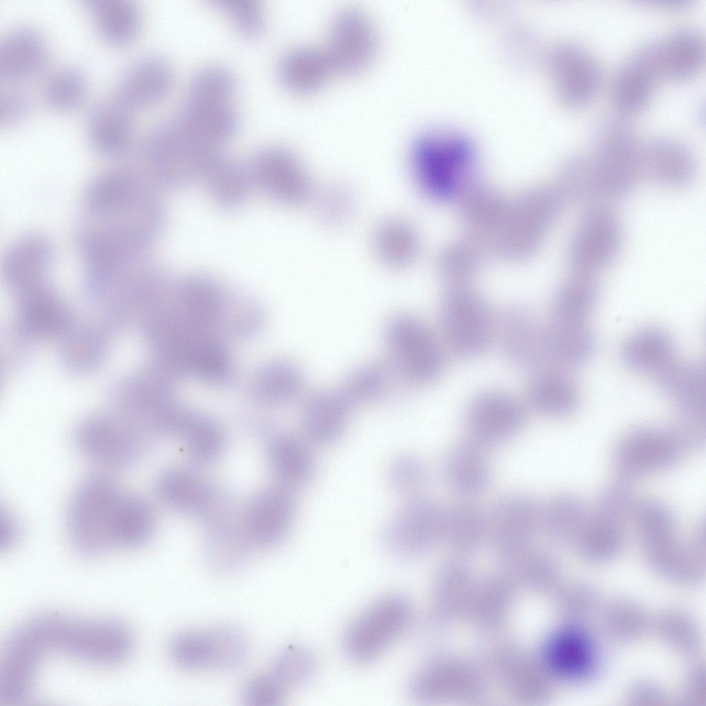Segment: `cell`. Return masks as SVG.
Wrapping results in <instances>:
<instances>
[{"instance_id": "6da1fadb", "label": "cell", "mask_w": 706, "mask_h": 706, "mask_svg": "<svg viewBox=\"0 0 706 706\" xmlns=\"http://www.w3.org/2000/svg\"><path fill=\"white\" fill-rule=\"evenodd\" d=\"M67 532L80 554L96 556L148 543L156 520L150 504L111 476L92 474L76 488L67 512Z\"/></svg>"}, {"instance_id": "7a4b0ae2", "label": "cell", "mask_w": 706, "mask_h": 706, "mask_svg": "<svg viewBox=\"0 0 706 706\" xmlns=\"http://www.w3.org/2000/svg\"><path fill=\"white\" fill-rule=\"evenodd\" d=\"M165 212L151 186L130 196L83 209L76 230L86 264L140 258L163 228Z\"/></svg>"}, {"instance_id": "3957f363", "label": "cell", "mask_w": 706, "mask_h": 706, "mask_svg": "<svg viewBox=\"0 0 706 706\" xmlns=\"http://www.w3.org/2000/svg\"><path fill=\"white\" fill-rule=\"evenodd\" d=\"M218 145L199 137L175 117L155 127L147 137L143 157L153 183L179 189L203 176L221 152Z\"/></svg>"}, {"instance_id": "277c9868", "label": "cell", "mask_w": 706, "mask_h": 706, "mask_svg": "<svg viewBox=\"0 0 706 706\" xmlns=\"http://www.w3.org/2000/svg\"><path fill=\"white\" fill-rule=\"evenodd\" d=\"M475 159V149L464 134L435 128L412 143L410 168L416 184L434 200L450 199L462 188Z\"/></svg>"}, {"instance_id": "5b68a950", "label": "cell", "mask_w": 706, "mask_h": 706, "mask_svg": "<svg viewBox=\"0 0 706 706\" xmlns=\"http://www.w3.org/2000/svg\"><path fill=\"white\" fill-rule=\"evenodd\" d=\"M46 638L50 653L100 667L122 663L133 648L130 632L120 622L110 619L48 614Z\"/></svg>"}, {"instance_id": "8992f818", "label": "cell", "mask_w": 706, "mask_h": 706, "mask_svg": "<svg viewBox=\"0 0 706 706\" xmlns=\"http://www.w3.org/2000/svg\"><path fill=\"white\" fill-rule=\"evenodd\" d=\"M593 156L603 197L622 198L636 188L642 173V144L621 115L603 119L593 132Z\"/></svg>"}, {"instance_id": "52a82bcc", "label": "cell", "mask_w": 706, "mask_h": 706, "mask_svg": "<svg viewBox=\"0 0 706 706\" xmlns=\"http://www.w3.org/2000/svg\"><path fill=\"white\" fill-rule=\"evenodd\" d=\"M393 370L407 383L425 385L441 374L445 356L432 329L419 318L397 314L387 321L383 331Z\"/></svg>"}, {"instance_id": "ba28073f", "label": "cell", "mask_w": 706, "mask_h": 706, "mask_svg": "<svg viewBox=\"0 0 706 706\" xmlns=\"http://www.w3.org/2000/svg\"><path fill=\"white\" fill-rule=\"evenodd\" d=\"M440 319L446 343L462 359H473L485 352L496 334V316L481 294L454 285L444 294Z\"/></svg>"}, {"instance_id": "9c48e42d", "label": "cell", "mask_w": 706, "mask_h": 706, "mask_svg": "<svg viewBox=\"0 0 706 706\" xmlns=\"http://www.w3.org/2000/svg\"><path fill=\"white\" fill-rule=\"evenodd\" d=\"M411 608L398 594L385 596L359 614L346 627L343 649L359 663L372 662L382 656L405 630Z\"/></svg>"}, {"instance_id": "30bf717a", "label": "cell", "mask_w": 706, "mask_h": 706, "mask_svg": "<svg viewBox=\"0 0 706 706\" xmlns=\"http://www.w3.org/2000/svg\"><path fill=\"white\" fill-rule=\"evenodd\" d=\"M148 438L118 414L90 416L78 425L74 435V444L84 456L112 470L134 466L145 453Z\"/></svg>"}, {"instance_id": "8fae6325", "label": "cell", "mask_w": 706, "mask_h": 706, "mask_svg": "<svg viewBox=\"0 0 706 706\" xmlns=\"http://www.w3.org/2000/svg\"><path fill=\"white\" fill-rule=\"evenodd\" d=\"M168 652L174 663L187 671H229L244 663L249 645L239 629L218 627L180 632L171 639Z\"/></svg>"}, {"instance_id": "7c38bea8", "label": "cell", "mask_w": 706, "mask_h": 706, "mask_svg": "<svg viewBox=\"0 0 706 706\" xmlns=\"http://www.w3.org/2000/svg\"><path fill=\"white\" fill-rule=\"evenodd\" d=\"M254 186L273 201L287 207L312 203L318 187L302 159L280 145L258 151L248 164Z\"/></svg>"}, {"instance_id": "4fadbf2b", "label": "cell", "mask_w": 706, "mask_h": 706, "mask_svg": "<svg viewBox=\"0 0 706 706\" xmlns=\"http://www.w3.org/2000/svg\"><path fill=\"white\" fill-rule=\"evenodd\" d=\"M443 512L423 494L407 499L382 529L384 548L392 556L403 559L426 552L442 536Z\"/></svg>"}, {"instance_id": "5bb4252c", "label": "cell", "mask_w": 706, "mask_h": 706, "mask_svg": "<svg viewBox=\"0 0 706 706\" xmlns=\"http://www.w3.org/2000/svg\"><path fill=\"white\" fill-rule=\"evenodd\" d=\"M686 447L678 432L638 429L619 442L613 453L612 463L621 477L636 479L674 465Z\"/></svg>"}, {"instance_id": "9a60e30c", "label": "cell", "mask_w": 706, "mask_h": 706, "mask_svg": "<svg viewBox=\"0 0 706 706\" xmlns=\"http://www.w3.org/2000/svg\"><path fill=\"white\" fill-rule=\"evenodd\" d=\"M621 222L610 210L592 208L581 220L571 241L568 259L573 272L594 275L616 258L622 243Z\"/></svg>"}, {"instance_id": "2e32d148", "label": "cell", "mask_w": 706, "mask_h": 706, "mask_svg": "<svg viewBox=\"0 0 706 706\" xmlns=\"http://www.w3.org/2000/svg\"><path fill=\"white\" fill-rule=\"evenodd\" d=\"M547 64L556 93L566 105L584 106L597 94L603 77L601 68L583 46L569 41L558 43L549 51Z\"/></svg>"}, {"instance_id": "e0dca14e", "label": "cell", "mask_w": 706, "mask_h": 706, "mask_svg": "<svg viewBox=\"0 0 706 706\" xmlns=\"http://www.w3.org/2000/svg\"><path fill=\"white\" fill-rule=\"evenodd\" d=\"M377 43L375 28L367 14L350 7L334 17L324 50L333 70L352 72L369 63Z\"/></svg>"}, {"instance_id": "ac0fdd59", "label": "cell", "mask_w": 706, "mask_h": 706, "mask_svg": "<svg viewBox=\"0 0 706 706\" xmlns=\"http://www.w3.org/2000/svg\"><path fill=\"white\" fill-rule=\"evenodd\" d=\"M525 421L523 403L512 394L495 390L477 394L465 415L471 439L483 446L512 438L522 429Z\"/></svg>"}, {"instance_id": "d6986e66", "label": "cell", "mask_w": 706, "mask_h": 706, "mask_svg": "<svg viewBox=\"0 0 706 706\" xmlns=\"http://www.w3.org/2000/svg\"><path fill=\"white\" fill-rule=\"evenodd\" d=\"M664 391L676 400L684 425L679 432L689 444L695 446L704 438L705 421V371L700 363L672 362L657 373Z\"/></svg>"}, {"instance_id": "ffe728a7", "label": "cell", "mask_w": 706, "mask_h": 706, "mask_svg": "<svg viewBox=\"0 0 706 706\" xmlns=\"http://www.w3.org/2000/svg\"><path fill=\"white\" fill-rule=\"evenodd\" d=\"M496 333L503 356L512 368L534 372L545 362L543 327L528 306H505L496 317Z\"/></svg>"}, {"instance_id": "44dd1931", "label": "cell", "mask_w": 706, "mask_h": 706, "mask_svg": "<svg viewBox=\"0 0 706 706\" xmlns=\"http://www.w3.org/2000/svg\"><path fill=\"white\" fill-rule=\"evenodd\" d=\"M295 501L289 488L268 487L254 496L242 512V522L251 545L271 547L280 543L290 530Z\"/></svg>"}, {"instance_id": "7402d4cb", "label": "cell", "mask_w": 706, "mask_h": 706, "mask_svg": "<svg viewBox=\"0 0 706 706\" xmlns=\"http://www.w3.org/2000/svg\"><path fill=\"white\" fill-rule=\"evenodd\" d=\"M490 521L489 527L500 552L514 560L524 554L542 524V509L530 496L510 495L496 504Z\"/></svg>"}, {"instance_id": "603a6c76", "label": "cell", "mask_w": 706, "mask_h": 706, "mask_svg": "<svg viewBox=\"0 0 706 706\" xmlns=\"http://www.w3.org/2000/svg\"><path fill=\"white\" fill-rule=\"evenodd\" d=\"M656 41L642 45L621 67L613 82V103L623 117L637 114L649 104L662 78Z\"/></svg>"}, {"instance_id": "cb8c5ba5", "label": "cell", "mask_w": 706, "mask_h": 706, "mask_svg": "<svg viewBox=\"0 0 706 706\" xmlns=\"http://www.w3.org/2000/svg\"><path fill=\"white\" fill-rule=\"evenodd\" d=\"M54 259L51 241L38 234L23 236L8 249L2 262L7 285L19 296L46 285Z\"/></svg>"}, {"instance_id": "d4e9b609", "label": "cell", "mask_w": 706, "mask_h": 706, "mask_svg": "<svg viewBox=\"0 0 706 706\" xmlns=\"http://www.w3.org/2000/svg\"><path fill=\"white\" fill-rule=\"evenodd\" d=\"M354 408L340 387L312 392L305 398L301 410L306 437L319 445L336 442L344 433Z\"/></svg>"}, {"instance_id": "484cf974", "label": "cell", "mask_w": 706, "mask_h": 706, "mask_svg": "<svg viewBox=\"0 0 706 706\" xmlns=\"http://www.w3.org/2000/svg\"><path fill=\"white\" fill-rule=\"evenodd\" d=\"M173 82L170 63L162 57L150 55L139 59L123 73L113 96L131 110L163 99Z\"/></svg>"}, {"instance_id": "4316f807", "label": "cell", "mask_w": 706, "mask_h": 706, "mask_svg": "<svg viewBox=\"0 0 706 706\" xmlns=\"http://www.w3.org/2000/svg\"><path fill=\"white\" fill-rule=\"evenodd\" d=\"M642 173L657 184L683 187L696 174L695 157L683 143L673 138L657 137L642 144Z\"/></svg>"}, {"instance_id": "83f0119b", "label": "cell", "mask_w": 706, "mask_h": 706, "mask_svg": "<svg viewBox=\"0 0 706 706\" xmlns=\"http://www.w3.org/2000/svg\"><path fill=\"white\" fill-rule=\"evenodd\" d=\"M159 498L168 507L198 516H206L222 496L210 483L195 471L176 467L161 473L157 481Z\"/></svg>"}, {"instance_id": "f1b7e54d", "label": "cell", "mask_w": 706, "mask_h": 706, "mask_svg": "<svg viewBox=\"0 0 706 706\" xmlns=\"http://www.w3.org/2000/svg\"><path fill=\"white\" fill-rule=\"evenodd\" d=\"M228 293L212 279L192 274L174 286L173 299L179 315L208 330L221 321Z\"/></svg>"}, {"instance_id": "f546056e", "label": "cell", "mask_w": 706, "mask_h": 706, "mask_svg": "<svg viewBox=\"0 0 706 706\" xmlns=\"http://www.w3.org/2000/svg\"><path fill=\"white\" fill-rule=\"evenodd\" d=\"M48 59V48L35 30H12L0 44V77L6 82L28 79L40 72Z\"/></svg>"}, {"instance_id": "4dcf8cb0", "label": "cell", "mask_w": 706, "mask_h": 706, "mask_svg": "<svg viewBox=\"0 0 706 706\" xmlns=\"http://www.w3.org/2000/svg\"><path fill=\"white\" fill-rule=\"evenodd\" d=\"M130 111L114 96L93 108L88 121V135L97 152L114 157L126 150L132 132Z\"/></svg>"}, {"instance_id": "1f68e13d", "label": "cell", "mask_w": 706, "mask_h": 706, "mask_svg": "<svg viewBox=\"0 0 706 706\" xmlns=\"http://www.w3.org/2000/svg\"><path fill=\"white\" fill-rule=\"evenodd\" d=\"M543 348L545 362L558 367H575L591 357L594 340L583 323L551 318L543 327Z\"/></svg>"}, {"instance_id": "d6a6232c", "label": "cell", "mask_w": 706, "mask_h": 706, "mask_svg": "<svg viewBox=\"0 0 706 706\" xmlns=\"http://www.w3.org/2000/svg\"><path fill=\"white\" fill-rule=\"evenodd\" d=\"M268 458L272 470L281 485L304 486L316 473L314 457L305 442L294 434L281 433L274 436L268 446Z\"/></svg>"}, {"instance_id": "836d02e7", "label": "cell", "mask_w": 706, "mask_h": 706, "mask_svg": "<svg viewBox=\"0 0 706 706\" xmlns=\"http://www.w3.org/2000/svg\"><path fill=\"white\" fill-rule=\"evenodd\" d=\"M418 234L405 219L392 216L381 220L371 235L376 259L389 270L400 271L414 260L418 250Z\"/></svg>"}, {"instance_id": "e575fe53", "label": "cell", "mask_w": 706, "mask_h": 706, "mask_svg": "<svg viewBox=\"0 0 706 706\" xmlns=\"http://www.w3.org/2000/svg\"><path fill=\"white\" fill-rule=\"evenodd\" d=\"M474 440L456 444L444 462L447 481L456 492L475 496L483 492L490 480V465L483 447Z\"/></svg>"}, {"instance_id": "d590c367", "label": "cell", "mask_w": 706, "mask_h": 706, "mask_svg": "<svg viewBox=\"0 0 706 706\" xmlns=\"http://www.w3.org/2000/svg\"><path fill=\"white\" fill-rule=\"evenodd\" d=\"M660 70L663 77L674 81L689 79L703 66L705 46L702 34L692 28L672 32L656 41Z\"/></svg>"}, {"instance_id": "8d00e7d4", "label": "cell", "mask_w": 706, "mask_h": 706, "mask_svg": "<svg viewBox=\"0 0 706 706\" xmlns=\"http://www.w3.org/2000/svg\"><path fill=\"white\" fill-rule=\"evenodd\" d=\"M20 325L26 333L49 338L63 332L70 325L65 304L47 285L20 296Z\"/></svg>"}, {"instance_id": "74e56055", "label": "cell", "mask_w": 706, "mask_h": 706, "mask_svg": "<svg viewBox=\"0 0 706 706\" xmlns=\"http://www.w3.org/2000/svg\"><path fill=\"white\" fill-rule=\"evenodd\" d=\"M203 180L212 200L225 210L242 205L254 186L249 165L223 153L212 162Z\"/></svg>"}, {"instance_id": "f35d334b", "label": "cell", "mask_w": 706, "mask_h": 706, "mask_svg": "<svg viewBox=\"0 0 706 706\" xmlns=\"http://www.w3.org/2000/svg\"><path fill=\"white\" fill-rule=\"evenodd\" d=\"M333 71L324 50L301 46L286 51L281 57L278 72L284 84L299 93L319 88Z\"/></svg>"}, {"instance_id": "ab89813d", "label": "cell", "mask_w": 706, "mask_h": 706, "mask_svg": "<svg viewBox=\"0 0 706 706\" xmlns=\"http://www.w3.org/2000/svg\"><path fill=\"white\" fill-rule=\"evenodd\" d=\"M176 117L189 130L218 145L236 132L239 123L230 102L188 99Z\"/></svg>"}, {"instance_id": "60d3db41", "label": "cell", "mask_w": 706, "mask_h": 706, "mask_svg": "<svg viewBox=\"0 0 706 706\" xmlns=\"http://www.w3.org/2000/svg\"><path fill=\"white\" fill-rule=\"evenodd\" d=\"M533 373L527 398L536 411L547 416H562L574 410L578 391L569 378L553 370H538Z\"/></svg>"}, {"instance_id": "b9f144b4", "label": "cell", "mask_w": 706, "mask_h": 706, "mask_svg": "<svg viewBox=\"0 0 706 706\" xmlns=\"http://www.w3.org/2000/svg\"><path fill=\"white\" fill-rule=\"evenodd\" d=\"M305 385L302 370L284 359L269 363L259 370L252 382L256 399L269 405H281L300 396Z\"/></svg>"}, {"instance_id": "7bdbcfd3", "label": "cell", "mask_w": 706, "mask_h": 706, "mask_svg": "<svg viewBox=\"0 0 706 706\" xmlns=\"http://www.w3.org/2000/svg\"><path fill=\"white\" fill-rule=\"evenodd\" d=\"M86 6L101 36L114 45L132 40L141 27L137 6L128 0H88Z\"/></svg>"}, {"instance_id": "ee69618b", "label": "cell", "mask_w": 706, "mask_h": 706, "mask_svg": "<svg viewBox=\"0 0 706 706\" xmlns=\"http://www.w3.org/2000/svg\"><path fill=\"white\" fill-rule=\"evenodd\" d=\"M622 356L626 365L634 370L657 374L674 362V347L666 333L646 329L627 339Z\"/></svg>"}, {"instance_id": "f6af8a7d", "label": "cell", "mask_w": 706, "mask_h": 706, "mask_svg": "<svg viewBox=\"0 0 706 706\" xmlns=\"http://www.w3.org/2000/svg\"><path fill=\"white\" fill-rule=\"evenodd\" d=\"M177 436L183 441L191 458L199 464H208L222 454L225 437L221 427L212 418L185 411Z\"/></svg>"}, {"instance_id": "bcb514c9", "label": "cell", "mask_w": 706, "mask_h": 706, "mask_svg": "<svg viewBox=\"0 0 706 706\" xmlns=\"http://www.w3.org/2000/svg\"><path fill=\"white\" fill-rule=\"evenodd\" d=\"M488 527L484 514L478 507L458 504L443 510L441 538L455 549L469 552L483 542Z\"/></svg>"}, {"instance_id": "7dc6e473", "label": "cell", "mask_w": 706, "mask_h": 706, "mask_svg": "<svg viewBox=\"0 0 706 706\" xmlns=\"http://www.w3.org/2000/svg\"><path fill=\"white\" fill-rule=\"evenodd\" d=\"M593 276L573 272L558 288L552 301V319L583 323L598 296V286Z\"/></svg>"}, {"instance_id": "c3c4849f", "label": "cell", "mask_w": 706, "mask_h": 706, "mask_svg": "<svg viewBox=\"0 0 706 706\" xmlns=\"http://www.w3.org/2000/svg\"><path fill=\"white\" fill-rule=\"evenodd\" d=\"M316 663L307 648L292 645L282 651L266 675L283 699L303 687L313 678Z\"/></svg>"}, {"instance_id": "681fc988", "label": "cell", "mask_w": 706, "mask_h": 706, "mask_svg": "<svg viewBox=\"0 0 706 706\" xmlns=\"http://www.w3.org/2000/svg\"><path fill=\"white\" fill-rule=\"evenodd\" d=\"M589 518L585 504L573 494L558 495L542 509V524L561 542H575Z\"/></svg>"}, {"instance_id": "f907efd6", "label": "cell", "mask_w": 706, "mask_h": 706, "mask_svg": "<svg viewBox=\"0 0 706 706\" xmlns=\"http://www.w3.org/2000/svg\"><path fill=\"white\" fill-rule=\"evenodd\" d=\"M556 190L563 201L578 203L603 196L592 158L579 154L567 158L560 170Z\"/></svg>"}, {"instance_id": "816d5d0a", "label": "cell", "mask_w": 706, "mask_h": 706, "mask_svg": "<svg viewBox=\"0 0 706 706\" xmlns=\"http://www.w3.org/2000/svg\"><path fill=\"white\" fill-rule=\"evenodd\" d=\"M547 651L552 666L567 676L583 674L593 661V650L589 640L576 630H566L556 635Z\"/></svg>"}, {"instance_id": "f5cc1de1", "label": "cell", "mask_w": 706, "mask_h": 706, "mask_svg": "<svg viewBox=\"0 0 706 706\" xmlns=\"http://www.w3.org/2000/svg\"><path fill=\"white\" fill-rule=\"evenodd\" d=\"M391 370L381 362H369L353 369L340 387L357 407L382 398L389 388Z\"/></svg>"}, {"instance_id": "db71d44e", "label": "cell", "mask_w": 706, "mask_h": 706, "mask_svg": "<svg viewBox=\"0 0 706 706\" xmlns=\"http://www.w3.org/2000/svg\"><path fill=\"white\" fill-rule=\"evenodd\" d=\"M623 535L620 523L594 516L589 518L574 543L585 557L601 561L612 557L621 549Z\"/></svg>"}, {"instance_id": "11a10c76", "label": "cell", "mask_w": 706, "mask_h": 706, "mask_svg": "<svg viewBox=\"0 0 706 706\" xmlns=\"http://www.w3.org/2000/svg\"><path fill=\"white\" fill-rule=\"evenodd\" d=\"M87 92L85 77L79 69L65 67L54 71L45 81L43 99L52 109L70 111L80 105Z\"/></svg>"}, {"instance_id": "9f6ffc18", "label": "cell", "mask_w": 706, "mask_h": 706, "mask_svg": "<svg viewBox=\"0 0 706 706\" xmlns=\"http://www.w3.org/2000/svg\"><path fill=\"white\" fill-rule=\"evenodd\" d=\"M235 81L225 67L210 65L199 69L192 77L188 99L199 101L230 102Z\"/></svg>"}, {"instance_id": "6f0895ef", "label": "cell", "mask_w": 706, "mask_h": 706, "mask_svg": "<svg viewBox=\"0 0 706 706\" xmlns=\"http://www.w3.org/2000/svg\"><path fill=\"white\" fill-rule=\"evenodd\" d=\"M312 203L317 207L321 221L330 228L345 224L355 208L352 191L341 183L329 184L321 190L318 188Z\"/></svg>"}, {"instance_id": "680465c9", "label": "cell", "mask_w": 706, "mask_h": 706, "mask_svg": "<svg viewBox=\"0 0 706 706\" xmlns=\"http://www.w3.org/2000/svg\"><path fill=\"white\" fill-rule=\"evenodd\" d=\"M387 477L392 490L408 499L423 494L429 474L427 467L421 460L411 456H401L391 463Z\"/></svg>"}, {"instance_id": "91938a15", "label": "cell", "mask_w": 706, "mask_h": 706, "mask_svg": "<svg viewBox=\"0 0 706 706\" xmlns=\"http://www.w3.org/2000/svg\"><path fill=\"white\" fill-rule=\"evenodd\" d=\"M631 516L641 538L674 532L672 511L658 500L646 498L636 502Z\"/></svg>"}, {"instance_id": "94428289", "label": "cell", "mask_w": 706, "mask_h": 706, "mask_svg": "<svg viewBox=\"0 0 706 706\" xmlns=\"http://www.w3.org/2000/svg\"><path fill=\"white\" fill-rule=\"evenodd\" d=\"M635 503L632 491L625 482L612 483L600 494L595 516L621 523L631 516Z\"/></svg>"}, {"instance_id": "6125c7cd", "label": "cell", "mask_w": 706, "mask_h": 706, "mask_svg": "<svg viewBox=\"0 0 706 706\" xmlns=\"http://www.w3.org/2000/svg\"><path fill=\"white\" fill-rule=\"evenodd\" d=\"M216 3L228 13L243 32L252 35L263 28L265 16L256 0H216Z\"/></svg>"}, {"instance_id": "be15d7a7", "label": "cell", "mask_w": 706, "mask_h": 706, "mask_svg": "<svg viewBox=\"0 0 706 706\" xmlns=\"http://www.w3.org/2000/svg\"><path fill=\"white\" fill-rule=\"evenodd\" d=\"M32 103L26 92L17 88H7L0 95V127L8 128L23 121L30 114Z\"/></svg>"}, {"instance_id": "e7e4bbea", "label": "cell", "mask_w": 706, "mask_h": 706, "mask_svg": "<svg viewBox=\"0 0 706 706\" xmlns=\"http://www.w3.org/2000/svg\"><path fill=\"white\" fill-rule=\"evenodd\" d=\"M0 547L7 549L12 547L20 536V525L15 516L8 510L1 511Z\"/></svg>"}]
</instances>
